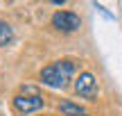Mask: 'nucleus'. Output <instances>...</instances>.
Here are the masks:
<instances>
[{
	"instance_id": "obj_1",
	"label": "nucleus",
	"mask_w": 122,
	"mask_h": 116,
	"mask_svg": "<svg viewBox=\"0 0 122 116\" xmlns=\"http://www.w3.org/2000/svg\"><path fill=\"white\" fill-rule=\"evenodd\" d=\"M75 75V62L70 59H61V62H52L41 71V84L52 87V89H63Z\"/></svg>"
},
{
	"instance_id": "obj_2",
	"label": "nucleus",
	"mask_w": 122,
	"mask_h": 116,
	"mask_svg": "<svg viewBox=\"0 0 122 116\" xmlns=\"http://www.w3.org/2000/svg\"><path fill=\"white\" fill-rule=\"evenodd\" d=\"M43 105H45L43 96H41L36 89H32V87H23V89H20V93L14 98V107H16L20 114L39 112V109H43Z\"/></svg>"
},
{
	"instance_id": "obj_3",
	"label": "nucleus",
	"mask_w": 122,
	"mask_h": 116,
	"mask_svg": "<svg viewBox=\"0 0 122 116\" xmlns=\"http://www.w3.org/2000/svg\"><path fill=\"white\" fill-rule=\"evenodd\" d=\"M75 91H77V96H81V98H95L97 96V82H95V75L93 73H79V77L75 80Z\"/></svg>"
},
{
	"instance_id": "obj_4",
	"label": "nucleus",
	"mask_w": 122,
	"mask_h": 116,
	"mask_svg": "<svg viewBox=\"0 0 122 116\" xmlns=\"http://www.w3.org/2000/svg\"><path fill=\"white\" fill-rule=\"evenodd\" d=\"M52 25L59 32H75V30H79L81 21H79V16L75 12H57L52 16Z\"/></svg>"
},
{
	"instance_id": "obj_5",
	"label": "nucleus",
	"mask_w": 122,
	"mask_h": 116,
	"mask_svg": "<svg viewBox=\"0 0 122 116\" xmlns=\"http://www.w3.org/2000/svg\"><path fill=\"white\" fill-rule=\"evenodd\" d=\"M59 112L63 116H88V112L81 107V105L72 103V100H61L59 103Z\"/></svg>"
},
{
	"instance_id": "obj_6",
	"label": "nucleus",
	"mask_w": 122,
	"mask_h": 116,
	"mask_svg": "<svg viewBox=\"0 0 122 116\" xmlns=\"http://www.w3.org/2000/svg\"><path fill=\"white\" fill-rule=\"evenodd\" d=\"M14 41V30L5 21H0V46H9Z\"/></svg>"
}]
</instances>
